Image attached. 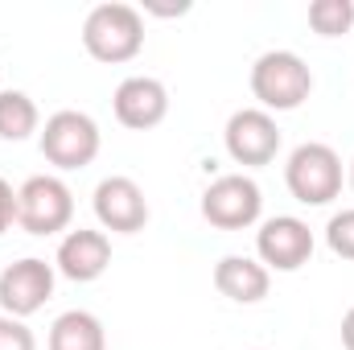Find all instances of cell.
<instances>
[{"label": "cell", "mask_w": 354, "mask_h": 350, "mask_svg": "<svg viewBox=\"0 0 354 350\" xmlns=\"http://www.w3.org/2000/svg\"><path fill=\"white\" fill-rule=\"evenodd\" d=\"M83 46L95 62H107V66L132 62L145 50V12L124 0L95 4L83 21Z\"/></svg>", "instance_id": "1"}, {"label": "cell", "mask_w": 354, "mask_h": 350, "mask_svg": "<svg viewBox=\"0 0 354 350\" xmlns=\"http://www.w3.org/2000/svg\"><path fill=\"white\" fill-rule=\"evenodd\" d=\"M284 185L301 206H330L342 194V157L322 140H305L284 161Z\"/></svg>", "instance_id": "2"}, {"label": "cell", "mask_w": 354, "mask_h": 350, "mask_svg": "<svg viewBox=\"0 0 354 350\" xmlns=\"http://www.w3.org/2000/svg\"><path fill=\"white\" fill-rule=\"evenodd\" d=\"M313 91V71L292 50H268L252 66V95L264 111H297Z\"/></svg>", "instance_id": "3"}, {"label": "cell", "mask_w": 354, "mask_h": 350, "mask_svg": "<svg viewBox=\"0 0 354 350\" xmlns=\"http://www.w3.org/2000/svg\"><path fill=\"white\" fill-rule=\"evenodd\" d=\"M75 194L58 174H37L17 190V227L25 235H58L71 231Z\"/></svg>", "instance_id": "4"}, {"label": "cell", "mask_w": 354, "mask_h": 350, "mask_svg": "<svg viewBox=\"0 0 354 350\" xmlns=\"http://www.w3.org/2000/svg\"><path fill=\"white\" fill-rule=\"evenodd\" d=\"M37 145H41V157H46L54 169L71 174V169H87L91 161L99 157L103 136H99V124L91 120L87 111L66 107V111H54V116L46 120Z\"/></svg>", "instance_id": "5"}, {"label": "cell", "mask_w": 354, "mask_h": 350, "mask_svg": "<svg viewBox=\"0 0 354 350\" xmlns=\"http://www.w3.org/2000/svg\"><path fill=\"white\" fill-rule=\"evenodd\" d=\"M264 214V194L248 174H223L202 190V219L218 231H248Z\"/></svg>", "instance_id": "6"}, {"label": "cell", "mask_w": 354, "mask_h": 350, "mask_svg": "<svg viewBox=\"0 0 354 350\" xmlns=\"http://www.w3.org/2000/svg\"><path fill=\"white\" fill-rule=\"evenodd\" d=\"M223 145H227V157L243 169H260L272 165L276 153H280V128H276V116L264 107H239L227 128H223Z\"/></svg>", "instance_id": "7"}, {"label": "cell", "mask_w": 354, "mask_h": 350, "mask_svg": "<svg viewBox=\"0 0 354 350\" xmlns=\"http://www.w3.org/2000/svg\"><path fill=\"white\" fill-rule=\"evenodd\" d=\"M313 231L305 219L297 214H276L264 219L256 231V260L264 264L268 272H297L313 260Z\"/></svg>", "instance_id": "8"}, {"label": "cell", "mask_w": 354, "mask_h": 350, "mask_svg": "<svg viewBox=\"0 0 354 350\" xmlns=\"http://www.w3.org/2000/svg\"><path fill=\"white\" fill-rule=\"evenodd\" d=\"M54 280H58V268L46 264L41 256H25V260H12L0 272V309L8 317H33L50 297H54Z\"/></svg>", "instance_id": "9"}, {"label": "cell", "mask_w": 354, "mask_h": 350, "mask_svg": "<svg viewBox=\"0 0 354 350\" xmlns=\"http://www.w3.org/2000/svg\"><path fill=\"white\" fill-rule=\"evenodd\" d=\"M91 206H95L99 227L111 231V235H136V231H145V223H149V198H145V190L124 174L103 177V181L95 185Z\"/></svg>", "instance_id": "10"}, {"label": "cell", "mask_w": 354, "mask_h": 350, "mask_svg": "<svg viewBox=\"0 0 354 350\" xmlns=\"http://www.w3.org/2000/svg\"><path fill=\"white\" fill-rule=\"evenodd\" d=\"M111 111H115V120L124 128L149 132V128H157L169 116V91H165L161 79H153V75H132V79H124L115 87Z\"/></svg>", "instance_id": "11"}, {"label": "cell", "mask_w": 354, "mask_h": 350, "mask_svg": "<svg viewBox=\"0 0 354 350\" xmlns=\"http://www.w3.org/2000/svg\"><path fill=\"white\" fill-rule=\"evenodd\" d=\"M54 268H58L66 280H75V284L99 280V276L111 268V239H107V231H91V227L66 231L62 243H58Z\"/></svg>", "instance_id": "12"}, {"label": "cell", "mask_w": 354, "mask_h": 350, "mask_svg": "<svg viewBox=\"0 0 354 350\" xmlns=\"http://www.w3.org/2000/svg\"><path fill=\"white\" fill-rule=\"evenodd\" d=\"M214 288L235 305H260L272 288V272L252 256H223L214 264Z\"/></svg>", "instance_id": "13"}, {"label": "cell", "mask_w": 354, "mask_h": 350, "mask_svg": "<svg viewBox=\"0 0 354 350\" xmlns=\"http://www.w3.org/2000/svg\"><path fill=\"white\" fill-rule=\"evenodd\" d=\"M46 350H107V330L87 309H66L54 317Z\"/></svg>", "instance_id": "14"}, {"label": "cell", "mask_w": 354, "mask_h": 350, "mask_svg": "<svg viewBox=\"0 0 354 350\" xmlns=\"http://www.w3.org/2000/svg\"><path fill=\"white\" fill-rule=\"evenodd\" d=\"M41 132V111L25 91H0V140H29Z\"/></svg>", "instance_id": "15"}, {"label": "cell", "mask_w": 354, "mask_h": 350, "mask_svg": "<svg viewBox=\"0 0 354 350\" xmlns=\"http://www.w3.org/2000/svg\"><path fill=\"white\" fill-rule=\"evenodd\" d=\"M309 29L317 37H342L354 29V0H313L309 4Z\"/></svg>", "instance_id": "16"}, {"label": "cell", "mask_w": 354, "mask_h": 350, "mask_svg": "<svg viewBox=\"0 0 354 350\" xmlns=\"http://www.w3.org/2000/svg\"><path fill=\"white\" fill-rule=\"evenodd\" d=\"M326 248H330L338 260L354 264V206L330 214V223H326Z\"/></svg>", "instance_id": "17"}, {"label": "cell", "mask_w": 354, "mask_h": 350, "mask_svg": "<svg viewBox=\"0 0 354 350\" xmlns=\"http://www.w3.org/2000/svg\"><path fill=\"white\" fill-rule=\"evenodd\" d=\"M0 350H37V338L21 317L0 313Z\"/></svg>", "instance_id": "18"}, {"label": "cell", "mask_w": 354, "mask_h": 350, "mask_svg": "<svg viewBox=\"0 0 354 350\" xmlns=\"http://www.w3.org/2000/svg\"><path fill=\"white\" fill-rule=\"evenodd\" d=\"M17 223V190L0 177V235Z\"/></svg>", "instance_id": "19"}, {"label": "cell", "mask_w": 354, "mask_h": 350, "mask_svg": "<svg viewBox=\"0 0 354 350\" xmlns=\"http://www.w3.org/2000/svg\"><path fill=\"white\" fill-rule=\"evenodd\" d=\"M342 347L354 350V305L346 309V317H342Z\"/></svg>", "instance_id": "20"}, {"label": "cell", "mask_w": 354, "mask_h": 350, "mask_svg": "<svg viewBox=\"0 0 354 350\" xmlns=\"http://www.w3.org/2000/svg\"><path fill=\"white\" fill-rule=\"evenodd\" d=\"M149 12H157V17H181V12H189V4H149Z\"/></svg>", "instance_id": "21"}, {"label": "cell", "mask_w": 354, "mask_h": 350, "mask_svg": "<svg viewBox=\"0 0 354 350\" xmlns=\"http://www.w3.org/2000/svg\"><path fill=\"white\" fill-rule=\"evenodd\" d=\"M351 194H354V161H351Z\"/></svg>", "instance_id": "22"}]
</instances>
